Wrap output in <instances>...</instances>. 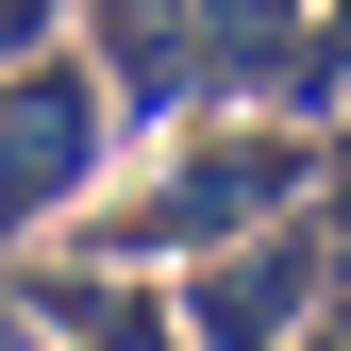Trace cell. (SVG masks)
I'll use <instances>...</instances> for the list:
<instances>
[{
	"instance_id": "5b68a950",
	"label": "cell",
	"mask_w": 351,
	"mask_h": 351,
	"mask_svg": "<svg viewBox=\"0 0 351 351\" xmlns=\"http://www.w3.org/2000/svg\"><path fill=\"white\" fill-rule=\"evenodd\" d=\"M17 301H34L67 351H184V318H167L151 268H17Z\"/></svg>"
},
{
	"instance_id": "7a4b0ae2",
	"label": "cell",
	"mask_w": 351,
	"mask_h": 351,
	"mask_svg": "<svg viewBox=\"0 0 351 351\" xmlns=\"http://www.w3.org/2000/svg\"><path fill=\"white\" fill-rule=\"evenodd\" d=\"M301 167H318L301 134H251V117H201V134H167V151H151V184H117L101 217H84V234H101L117 268H167V251L201 268L217 234H268V217L301 201Z\"/></svg>"
},
{
	"instance_id": "3957f363",
	"label": "cell",
	"mask_w": 351,
	"mask_h": 351,
	"mask_svg": "<svg viewBox=\"0 0 351 351\" xmlns=\"http://www.w3.org/2000/svg\"><path fill=\"white\" fill-rule=\"evenodd\" d=\"M101 151H117V101L84 51H0V251H34L67 201H101Z\"/></svg>"
},
{
	"instance_id": "277c9868",
	"label": "cell",
	"mask_w": 351,
	"mask_h": 351,
	"mask_svg": "<svg viewBox=\"0 0 351 351\" xmlns=\"http://www.w3.org/2000/svg\"><path fill=\"white\" fill-rule=\"evenodd\" d=\"M318 285H335V251H318V234H251V251H201L167 318H184L201 351H285L301 318H318Z\"/></svg>"
},
{
	"instance_id": "8992f818",
	"label": "cell",
	"mask_w": 351,
	"mask_h": 351,
	"mask_svg": "<svg viewBox=\"0 0 351 351\" xmlns=\"http://www.w3.org/2000/svg\"><path fill=\"white\" fill-rule=\"evenodd\" d=\"M335 84H351V17H318V34H301V67H285V101H335Z\"/></svg>"
},
{
	"instance_id": "6da1fadb",
	"label": "cell",
	"mask_w": 351,
	"mask_h": 351,
	"mask_svg": "<svg viewBox=\"0 0 351 351\" xmlns=\"http://www.w3.org/2000/svg\"><path fill=\"white\" fill-rule=\"evenodd\" d=\"M84 34H101L84 67H101L117 134H184V101H234V84L285 101V67H301L285 0H84Z\"/></svg>"
}]
</instances>
